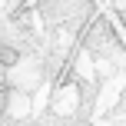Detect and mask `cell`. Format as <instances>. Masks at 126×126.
<instances>
[{
	"label": "cell",
	"instance_id": "cell-1",
	"mask_svg": "<svg viewBox=\"0 0 126 126\" xmlns=\"http://www.w3.org/2000/svg\"><path fill=\"white\" fill-rule=\"evenodd\" d=\"M7 96H10V86H7V76H3V66H0V113L7 110Z\"/></svg>",
	"mask_w": 126,
	"mask_h": 126
},
{
	"label": "cell",
	"instance_id": "cell-2",
	"mask_svg": "<svg viewBox=\"0 0 126 126\" xmlns=\"http://www.w3.org/2000/svg\"><path fill=\"white\" fill-rule=\"evenodd\" d=\"M20 53L17 50H10V47H0V66H10V63H17Z\"/></svg>",
	"mask_w": 126,
	"mask_h": 126
}]
</instances>
